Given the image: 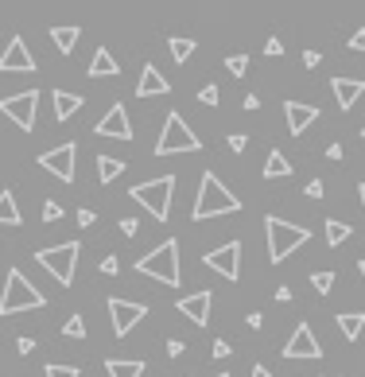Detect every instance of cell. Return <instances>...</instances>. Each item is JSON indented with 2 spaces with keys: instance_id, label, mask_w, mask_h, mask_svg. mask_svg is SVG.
<instances>
[{
  "instance_id": "obj_30",
  "label": "cell",
  "mask_w": 365,
  "mask_h": 377,
  "mask_svg": "<svg viewBox=\"0 0 365 377\" xmlns=\"http://www.w3.org/2000/svg\"><path fill=\"white\" fill-rule=\"evenodd\" d=\"M62 334L66 339H86V323H82V315H70L62 323Z\"/></svg>"
},
{
  "instance_id": "obj_43",
  "label": "cell",
  "mask_w": 365,
  "mask_h": 377,
  "mask_svg": "<svg viewBox=\"0 0 365 377\" xmlns=\"http://www.w3.org/2000/svg\"><path fill=\"white\" fill-rule=\"evenodd\" d=\"M322 191H327L322 179H311V183H307V195H311V199H322Z\"/></svg>"
},
{
  "instance_id": "obj_40",
  "label": "cell",
  "mask_w": 365,
  "mask_h": 377,
  "mask_svg": "<svg viewBox=\"0 0 365 377\" xmlns=\"http://www.w3.org/2000/svg\"><path fill=\"white\" fill-rule=\"evenodd\" d=\"M229 354H234V346H229L226 339H218V342H214V358H229Z\"/></svg>"
},
{
  "instance_id": "obj_31",
  "label": "cell",
  "mask_w": 365,
  "mask_h": 377,
  "mask_svg": "<svg viewBox=\"0 0 365 377\" xmlns=\"http://www.w3.org/2000/svg\"><path fill=\"white\" fill-rule=\"evenodd\" d=\"M311 288L319 292V296H327V292L334 288V273H311Z\"/></svg>"
},
{
  "instance_id": "obj_45",
  "label": "cell",
  "mask_w": 365,
  "mask_h": 377,
  "mask_svg": "<svg viewBox=\"0 0 365 377\" xmlns=\"http://www.w3.org/2000/svg\"><path fill=\"white\" fill-rule=\"evenodd\" d=\"M168 354H171V358H179V354H182V342H179V339H171V342H168Z\"/></svg>"
},
{
  "instance_id": "obj_33",
  "label": "cell",
  "mask_w": 365,
  "mask_h": 377,
  "mask_svg": "<svg viewBox=\"0 0 365 377\" xmlns=\"http://www.w3.org/2000/svg\"><path fill=\"white\" fill-rule=\"evenodd\" d=\"M198 102H202V105H218L222 102L218 86H202V89H198Z\"/></svg>"
},
{
  "instance_id": "obj_9",
  "label": "cell",
  "mask_w": 365,
  "mask_h": 377,
  "mask_svg": "<svg viewBox=\"0 0 365 377\" xmlns=\"http://www.w3.org/2000/svg\"><path fill=\"white\" fill-rule=\"evenodd\" d=\"M36 109H39V89H23V94L0 97V113H8V121L16 129H23V133L36 129Z\"/></svg>"
},
{
  "instance_id": "obj_26",
  "label": "cell",
  "mask_w": 365,
  "mask_h": 377,
  "mask_svg": "<svg viewBox=\"0 0 365 377\" xmlns=\"http://www.w3.org/2000/svg\"><path fill=\"white\" fill-rule=\"evenodd\" d=\"M117 175H124V160H117V155H97V179L113 183Z\"/></svg>"
},
{
  "instance_id": "obj_3",
  "label": "cell",
  "mask_w": 365,
  "mask_h": 377,
  "mask_svg": "<svg viewBox=\"0 0 365 377\" xmlns=\"http://www.w3.org/2000/svg\"><path fill=\"white\" fill-rule=\"evenodd\" d=\"M136 268H140L144 276H152V280L168 284V288H179V280H182V268H179V241H175V237L160 241L152 253H144V257L136 261Z\"/></svg>"
},
{
  "instance_id": "obj_41",
  "label": "cell",
  "mask_w": 365,
  "mask_h": 377,
  "mask_svg": "<svg viewBox=\"0 0 365 377\" xmlns=\"http://www.w3.org/2000/svg\"><path fill=\"white\" fill-rule=\"evenodd\" d=\"M102 273H105V276H117V273H121L117 257H105V261H102Z\"/></svg>"
},
{
  "instance_id": "obj_39",
  "label": "cell",
  "mask_w": 365,
  "mask_h": 377,
  "mask_svg": "<svg viewBox=\"0 0 365 377\" xmlns=\"http://www.w3.org/2000/svg\"><path fill=\"white\" fill-rule=\"evenodd\" d=\"M350 51H365V28H358L350 35Z\"/></svg>"
},
{
  "instance_id": "obj_46",
  "label": "cell",
  "mask_w": 365,
  "mask_h": 377,
  "mask_svg": "<svg viewBox=\"0 0 365 377\" xmlns=\"http://www.w3.org/2000/svg\"><path fill=\"white\" fill-rule=\"evenodd\" d=\"M245 109H261V97H256V94H245Z\"/></svg>"
},
{
  "instance_id": "obj_6",
  "label": "cell",
  "mask_w": 365,
  "mask_h": 377,
  "mask_svg": "<svg viewBox=\"0 0 365 377\" xmlns=\"http://www.w3.org/2000/svg\"><path fill=\"white\" fill-rule=\"evenodd\" d=\"M202 144H198V136H195V129L182 121V113L179 109H171L168 113V121H163V133H160V141H156V155H175V152H198Z\"/></svg>"
},
{
  "instance_id": "obj_27",
  "label": "cell",
  "mask_w": 365,
  "mask_h": 377,
  "mask_svg": "<svg viewBox=\"0 0 365 377\" xmlns=\"http://www.w3.org/2000/svg\"><path fill=\"white\" fill-rule=\"evenodd\" d=\"M350 237H354L350 222H338V218H330V222H327V241L334 245V249H338L342 241H350Z\"/></svg>"
},
{
  "instance_id": "obj_15",
  "label": "cell",
  "mask_w": 365,
  "mask_h": 377,
  "mask_svg": "<svg viewBox=\"0 0 365 377\" xmlns=\"http://www.w3.org/2000/svg\"><path fill=\"white\" fill-rule=\"evenodd\" d=\"M175 307H179V315H187V319H190V323L210 327V307H214V296H210V292H190V296L175 300Z\"/></svg>"
},
{
  "instance_id": "obj_2",
  "label": "cell",
  "mask_w": 365,
  "mask_h": 377,
  "mask_svg": "<svg viewBox=\"0 0 365 377\" xmlns=\"http://www.w3.org/2000/svg\"><path fill=\"white\" fill-rule=\"evenodd\" d=\"M47 307V296L20 273V268H8L4 276V292H0V315H20V311H39Z\"/></svg>"
},
{
  "instance_id": "obj_18",
  "label": "cell",
  "mask_w": 365,
  "mask_h": 377,
  "mask_svg": "<svg viewBox=\"0 0 365 377\" xmlns=\"http://www.w3.org/2000/svg\"><path fill=\"white\" fill-rule=\"evenodd\" d=\"M171 89V82L160 75V70L148 62L144 70H140V82H136V97H160V94H168Z\"/></svg>"
},
{
  "instance_id": "obj_14",
  "label": "cell",
  "mask_w": 365,
  "mask_h": 377,
  "mask_svg": "<svg viewBox=\"0 0 365 377\" xmlns=\"http://www.w3.org/2000/svg\"><path fill=\"white\" fill-rule=\"evenodd\" d=\"M284 358H322V346H319V339H315V331H311V323H295V331H292V339H288V346H284Z\"/></svg>"
},
{
  "instance_id": "obj_7",
  "label": "cell",
  "mask_w": 365,
  "mask_h": 377,
  "mask_svg": "<svg viewBox=\"0 0 365 377\" xmlns=\"http://www.w3.org/2000/svg\"><path fill=\"white\" fill-rule=\"evenodd\" d=\"M78 253H82L78 241H62V245H51V249H39L36 261L62 284V288H70V284H74V268H78Z\"/></svg>"
},
{
  "instance_id": "obj_1",
  "label": "cell",
  "mask_w": 365,
  "mask_h": 377,
  "mask_svg": "<svg viewBox=\"0 0 365 377\" xmlns=\"http://www.w3.org/2000/svg\"><path fill=\"white\" fill-rule=\"evenodd\" d=\"M237 210H241V199H237L214 171H202V183H198V199H195L190 218H195V222H206V218L237 214Z\"/></svg>"
},
{
  "instance_id": "obj_36",
  "label": "cell",
  "mask_w": 365,
  "mask_h": 377,
  "mask_svg": "<svg viewBox=\"0 0 365 377\" xmlns=\"http://www.w3.org/2000/svg\"><path fill=\"white\" fill-rule=\"evenodd\" d=\"M94 222H97V210L82 207V210H78V226H82V229H89V226H94Z\"/></svg>"
},
{
  "instance_id": "obj_37",
  "label": "cell",
  "mask_w": 365,
  "mask_h": 377,
  "mask_svg": "<svg viewBox=\"0 0 365 377\" xmlns=\"http://www.w3.org/2000/svg\"><path fill=\"white\" fill-rule=\"evenodd\" d=\"M264 55H268V59H280V55H284V43H280V39L272 35L268 43H264Z\"/></svg>"
},
{
  "instance_id": "obj_21",
  "label": "cell",
  "mask_w": 365,
  "mask_h": 377,
  "mask_svg": "<svg viewBox=\"0 0 365 377\" xmlns=\"http://www.w3.org/2000/svg\"><path fill=\"white\" fill-rule=\"evenodd\" d=\"M334 323H338V331H342L346 342H358L361 331H365V315H361V311H342Z\"/></svg>"
},
{
  "instance_id": "obj_48",
  "label": "cell",
  "mask_w": 365,
  "mask_h": 377,
  "mask_svg": "<svg viewBox=\"0 0 365 377\" xmlns=\"http://www.w3.org/2000/svg\"><path fill=\"white\" fill-rule=\"evenodd\" d=\"M276 300L288 303V300H292V288H288V284H284V288H276Z\"/></svg>"
},
{
  "instance_id": "obj_47",
  "label": "cell",
  "mask_w": 365,
  "mask_h": 377,
  "mask_svg": "<svg viewBox=\"0 0 365 377\" xmlns=\"http://www.w3.org/2000/svg\"><path fill=\"white\" fill-rule=\"evenodd\" d=\"M327 160H342V144H330V148H327Z\"/></svg>"
},
{
  "instance_id": "obj_13",
  "label": "cell",
  "mask_w": 365,
  "mask_h": 377,
  "mask_svg": "<svg viewBox=\"0 0 365 377\" xmlns=\"http://www.w3.org/2000/svg\"><path fill=\"white\" fill-rule=\"evenodd\" d=\"M94 136H113V141H132V121H129V109L121 102L109 105L102 121L94 125Z\"/></svg>"
},
{
  "instance_id": "obj_17",
  "label": "cell",
  "mask_w": 365,
  "mask_h": 377,
  "mask_svg": "<svg viewBox=\"0 0 365 377\" xmlns=\"http://www.w3.org/2000/svg\"><path fill=\"white\" fill-rule=\"evenodd\" d=\"M330 94H334V102H338V109H354L358 105V97L365 94V82L358 78H330Z\"/></svg>"
},
{
  "instance_id": "obj_50",
  "label": "cell",
  "mask_w": 365,
  "mask_h": 377,
  "mask_svg": "<svg viewBox=\"0 0 365 377\" xmlns=\"http://www.w3.org/2000/svg\"><path fill=\"white\" fill-rule=\"evenodd\" d=\"M358 195H361V210H365V183L358 187Z\"/></svg>"
},
{
  "instance_id": "obj_42",
  "label": "cell",
  "mask_w": 365,
  "mask_h": 377,
  "mask_svg": "<svg viewBox=\"0 0 365 377\" xmlns=\"http://www.w3.org/2000/svg\"><path fill=\"white\" fill-rule=\"evenodd\" d=\"M319 62H322V55H319V51H303V67H307V70H315Z\"/></svg>"
},
{
  "instance_id": "obj_8",
  "label": "cell",
  "mask_w": 365,
  "mask_h": 377,
  "mask_svg": "<svg viewBox=\"0 0 365 377\" xmlns=\"http://www.w3.org/2000/svg\"><path fill=\"white\" fill-rule=\"evenodd\" d=\"M105 311H109V323H113V334L124 339V334L136 331V323L148 315V303H136V300H121V296H109L105 300Z\"/></svg>"
},
{
  "instance_id": "obj_35",
  "label": "cell",
  "mask_w": 365,
  "mask_h": 377,
  "mask_svg": "<svg viewBox=\"0 0 365 377\" xmlns=\"http://www.w3.org/2000/svg\"><path fill=\"white\" fill-rule=\"evenodd\" d=\"M226 144H229V152H237V155H241V152L249 148V136H241V133H234V136H229V141H226Z\"/></svg>"
},
{
  "instance_id": "obj_49",
  "label": "cell",
  "mask_w": 365,
  "mask_h": 377,
  "mask_svg": "<svg viewBox=\"0 0 365 377\" xmlns=\"http://www.w3.org/2000/svg\"><path fill=\"white\" fill-rule=\"evenodd\" d=\"M253 377H268V370H264V366H253Z\"/></svg>"
},
{
  "instance_id": "obj_24",
  "label": "cell",
  "mask_w": 365,
  "mask_h": 377,
  "mask_svg": "<svg viewBox=\"0 0 365 377\" xmlns=\"http://www.w3.org/2000/svg\"><path fill=\"white\" fill-rule=\"evenodd\" d=\"M288 175H292V163H288V155L272 148L268 160H264V179H288Z\"/></svg>"
},
{
  "instance_id": "obj_44",
  "label": "cell",
  "mask_w": 365,
  "mask_h": 377,
  "mask_svg": "<svg viewBox=\"0 0 365 377\" xmlns=\"http://www.w3.org/2000/svg\"><path fill=\"white\" fill-rule=\"evenodd\" d=\"M136 229H140V222H136V218H124V222H121V234H136Z\"/></svg>"
},
{
  "instance_id": "obj_12",
  "label": "cell",
  "mask_w": 365,
  "mask_h": 377,
  "mask_svg": "<svg viewBox=\"0 0 365 377\" xmlns=\"http://www.w3.org/2000/svg\"><path fill=\"white\" fill-rule=\"evenodd\" d=\"M0 75H36V55L28 51L20 35L8 39L4 55H0Z\"/></svg>"
},
{
  "instance_id": "obj_10",
  "label": "cell",
  "mask_w": 365,
  "mask_h": 377,
  "mask_svg": "<svg viewBox=\"0 0 365 377\" xmlns=\"http://www.w3.org/2000/svg\"><path fill=\"white\" fill-rule=\"evenodd\" d=\"M202 265L214 268L218 276H226V280H237L241 276V241H226L218 249H210L202 257Z\"/></svg>"
},
{
  "instance_id": "obj_32",
  "label": "cell",
  "mask_w": 365,
  "mask_h": 377,
  "mask_svg": "<svg viewBox=\"0 0 365 377\" xmlns=\"http://www.w3.org/2000/svg\"><path fill=\"white\" fill-rule=\"evenodd\" d=\"M226 70H229L234 78H245V75H249V59H245V55H229V59H226Z\"/></svg>"
},
{
  "instance_id": "obj_11",
  "label": "cell",
  "mask_w": 365,
  "mask_h": 377,
  "mask_svg": "<svg viewBox=\"0 0 365 377\" xmlns=\"http://www.w3.org/2000/svg\"><path fill=\"white\" fill-rule=\"evenodd\" d=\"M74 163H78V144H59V148L39 155V168L62 183H74Z\"/></svg>"
},
{
  "instance_id": "obj_5",
  "label": "cell",
  "mask_w": 365,
  "mask_h": 377,
  "mask_svg": "<svg viewBox=\"0 0 365 377\" xmlns=\"http://www.w3.org/2000/svg\"><path fill=\"white\" fill-rule=\"evenodd\" d=\"M129 195H132V202H140V207L156 218V222H168L171 218V195H175V175H156V179H148V183H136Z\"/></svg>"
},
{
  "instance_id": "obj_51",
  "label": "cell",
  "mask_w": 365,
  "mask_h": 377,
  "mask_svg": "<svg viewBox=\"0 0 365 377\" xmlns=\"http://www.w3.org/2000/svg\"><path fill=\"white\" fill-rule=\"evenodd\" d=\"M358 268H361V280H365V261H361V265H358Z\"/></svg>"
},
{
  "instance_id": "obj_34",
  "label": "cell",
  "mask_w": 365,
  "mask_h": 377,
  "mask_svg": "<svg viewBox=\"0 0 365 377\" xmlns=\"http://www.w3.org/2000/svg\"><path fill=\"white\" fill-rule=\"evenodd\" d=\"M59 218H62V207L55 199H47L43 202V222H59Z\"/></svg>"
},
{
  "instance_id": "obj_53",
  "label": "cell",
  "mask_w": 365,
  "mask_h": 377,
  "mask_svg": "<svg viewBox=\"0 0 365 377\" xmlns=\"http://www.w3.org/2000/svg\"><path fill=\"white\" fill-rule=\"evenodd\" d=\"M218 377H229V373H218Z\"/></svg>"
},
{
  "instance_id": "obj_19",
  "label": "cell",
  "mask_w": 365,
  "mask_h": 377,
  "mask_svg": "<svg viewBox=\"0 0 365 377\" xmlns=\"http://www.w3.org/2000/svg\"><path fill=\"white\" fill-rule=\"evenodd\" d=\"M86 75H89V78H113V75H121V62L113 59L109 47H97L94 59H89V70H86Z\"/></svg>"
},
{
  "instance_id": "obj_4",
  "label": "cell",
  "mask_w": 365,
  "mask_h": 377,
  "mask_svg": "<svg viewBox=\"0 0 365 377\" xmlns=\"http://www.w3.org/2000/svg\"><path fill=\"white\" fill-rule=\"evenodd\" d=\"M264 234H268V261L272 265H284L300 245H307L311 229L307 226H295V222H284V218L268 214L264 218Z\"/></svg>"
},
{
  "instance_id": "obj_52",
  "label": "cell",
  "mask_w": 365,
  "mask_h": 377,
  "mask_svg": "<svg viewBox=\"0 0 365 377\" xmlns=\"http://www.w3.org/2000/svg\"><path fill=\"white\" fill-rule=\"evenodd\" d=\"M361 136H365V125H361Z\"/></svg>"
},
{
  "instance_id": "obj_25",
  "label": "cell",
  "mask_w": 365,
  "mask_h": 377,
  "mask_svg": "<svg viewBox=\"0 0 365 377\" xmlns=\"http://www.w3.org/2000/svg\"><path fill=\"white\" fill-rule=\"evenodd\" d=\"M23 214L16 207V195L12 191H0V226H20Z\"/></svg>"
},
{
  "instance_id": "obj_38",
  "label": "cell",
  "mask_w": 365,
  "mask_h": 377,
  "mask_svg": "<svg viewBox=\"0 0 365 377\" xmlns=\"http://www.w3.org/2000/svg\"><path fill=\"white\" fill-rule=\"evenodd\" d=\"M16 350H20V354H36V339H28V334L16 339Z\"/></svg>"
},
{
  "instance_id": "obj_23",
  "label": "cell",
  "mask_w": 365,
  "mask_h": 377,
  "mask_svg": "<svg viewBox=\"0 0 365 377\" xmlns=\"http://www.w3.org/2000/svg\"><path fill=\"white\" fill-rule=\"evenodd\" d=\"M78 35H82V28H74V23H66V28H51V43L59 47V55H70L74 47H78Z\"/></svg>"
},
{
  "instance_id": "obj_29",
  "label": "cell",
  "mask_w": 365,
  "mask_h": 377,
  "mask_svg": "<svg viewBox=\"0 0 365 377\" xmlns=\"http://www.w3.org/2000/svg\"><path fill=\"white\" fill-rule=\"evenodd\" d=\"M47 377H82L78 366H66V362H47Z\"/></svg>"
},
{
  "instance_id": "obj_20",
  "label": "cell",
  "mask_w": 365,
  "mask_h": 377,
  "mask_svg": "<svg viewBox=\"0 0 365 377\" xmlns=\"http://www.w3.org/2000/svg\"><path fill=\"white\" fill-rule=\"evenodd\" d=\"M51 102H55V121H70L82 109V94H70V89H55Z\"/></svg>"
},
{
  "instance_id": "obj_28",
  "label": "cell",
  "mask_w": 365,
  "mask_h": 377,
  "mask_svg": "<svg viewBox=\"0 0 365 377\" xmlns=\"http://www.w3.org/2000/svg\"><path fill=\"white\" fill-rule=\"evenodd\" d=\"M168 47H171V59H175V62H187L190 59V55H195V39H179V35H171L168 39Z\"/></svg>"
},
{
  "instance_id": "obj_16",
  "label": "cell",
  "mask_w": 365,
  "mask_h": 377,
  "mask_svg": "<svg viewBox=\"0 0 365 377\" xmlns=\"http://www.w3.org/2000/svg\"><path fill=\"white\" fill-rule=\"evenodd\" d=\"M284 113H288V133L292 136H303L307 129L319 121V109H315V105H303V102H284Z\"/></svg>"
},
{
  "instance_id": "obj_22",
  "label": "cell",
  "mask_w": 365,
  "mask_h": 377,
  "mask_svg": "<svg viewBox=\"0 0 365 377\" xmlns=\"http://www.w3.org/2000/svg\"><path fill=\"white\" fill-rule=\"evenodd\" d=\"M105 373L109 377H144V362H136V358H105Z\"/></svg>"
}]
</instances>
